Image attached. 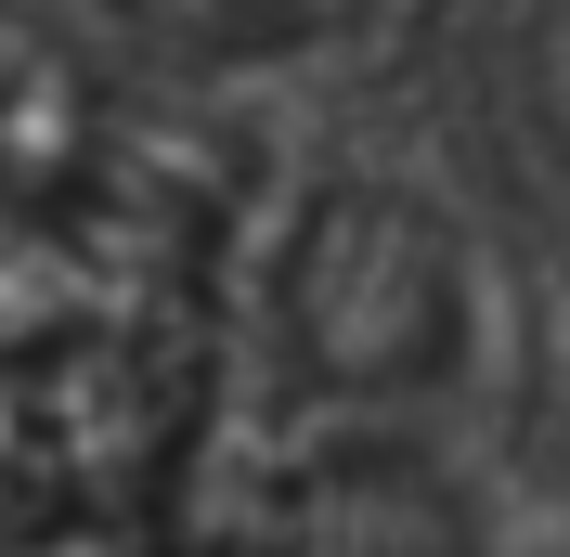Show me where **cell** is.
<instances>
[{
    "label": "cell",
    "mask_w": 570,
    "mask_h": 557,
    "mask_svg": "<svg viewBox=\"0 0 570 557\" xmlns=\"http://www.w3.org/2000/svg\"><path fill=\"white\" fill-rule=\"evenodd\" d=\"M247 557H466V506L428 480L415 453L351 441V453H324L312 480L259 519Z\"/></svg>",
    "instance_id": "obj_1"
}]
</instances>
